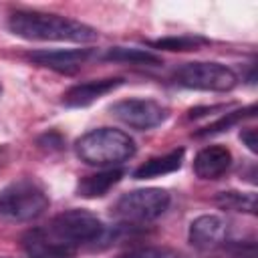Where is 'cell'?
<instances>
[{"label":"cell","mask_w":258,"mask_h":258,"mask_svg":"<svg viewBox=\"0 0 258 258\" xmlns=\"http://www.w3.org/2000/svg\"><path fill=\"white\" fill-rule=\"evenodd\" d=\"M121 85H123V79L121 77H107V79H95V81L79 83V85L71 87L62 95V103L67 107H87L93 101L101 99L103 95L115 91Z\"/></svg>","instance_id":"cell-10"},{"label":"cell","mask_w":258,"mask_h":258,"mask_svg":"<svg viewBox=\"0 0 258 258\" xmlns=\"http://www.w3.org/2000/svg\"><path fill=\"white\" fill-rule=\"evenodd\" d=\"M123 177L121 169H107L95 175H87L77 183V196L81 198H101L105 196L113 185H117Z\"/></svg>","instance_id":"cell-13"},{"label":"cell","mask_w":258,"mask_h":258,"mask_svg":"<svg viewBox=\"0 0 258 258\" xmlns=\"http://www.w3.org/2000/svg\"><path fill=\"white\" fill-rule=\"evenodd\" d=\"M115 258H187L177 250L171 248H157V246H143V248H135L129 250L125 254H119Z\"/></svg>","instance_id":"cell-18"},{"label":"cell","mask_w":258,"mask_h":258,"mask_svg":"<svg viewBox=\"0 0 258 258\" xmlns=\"http://www.w3.org/2000/svg\"><path fill=\"white\" fill-rule=\"evenodd\" d=\"M0 153H2V147H0Z\"/></svg>","instance_id":"cell-21"},{"label":"cell","mask_w":258,"mask_h":258,"mask_svg":"<svg viewBox=\"0 0 258 258\" xmlns=\"http://www.w3.org/2000/svg\"><path fill=\"white\" fill-rule=\"evenodd\" d=\"M169 194L161 187L133 189L115 202L111 214L125 224H143L159 218L169 208Z\"/></svg>","instance_id":"cell-5"},{"label":"cell","mask_w":258,"mask_h":258,"mask_svg":"<svg viewBox=\"0 0 258 258\" xmlns=\"http://www.w3.org/2000/svg\"><path fill=\"white\" fill-rule=\"evenodd\" d=\"M44 187L34 179H16L0 189V218L10 222H30L48 208Z\"/></svg>","instance_id":"cell-4"},{"label":"cell","mask_w":258,"mask_h":258,"mask_svg":"<svg viewBox=\"0 0 258 258\" xmlns=\"http://www.w3.org/2000/svg\"><path fill=\"white\" fill-rule=\"evenodd\" d=\"M4 258H8V256H4Z\"/></svg>","instance_id":"cell-22"},{"label":"cell","mask_w":258,"mask_h":258,"mask_svg":"<svg viewBox=\"0 0 258 258\" xmlns=\"http://www.w3.org/2000/svg\"><path fill=\"white\" fill-rule=\"evenodd\" d=\"M183 155H185V151L179 147V149H173V151H169L165 155L151 157V159H147L143 165H139L133 171V177L135 179H151V177H159V175L177 171L181 167V163H183Z\"/></svg>","instance_id":"cell-12"},{"label":"cell","mask_w":258,"mask_h":258,"mask_svg":"<svg viewBox=\"0 0 258 258\" xmlns=\"http://www.w3.org/2000/svg\"><path fill=\"white\" fill-rule=\"evenodd\" d=\"M105 60L113 62H129V64H161V56L145 50V48H127V46H113L105 52Z\"/></svg>","instance_id":"cell-14"},{"label":"cell","mask_w":258,"mask_h":258,"mask_svg":"<svg viewBox=\"0 0 258 258\" xmlns=\"http://www.w3.org/2000/svg\"><path fill=\"white\" fill-rule=\"evenodd\" d=\"M216 204L222 210H232V212H244V214H256V194L254 191H220L216 196Z\"/></svg>","instance_id":"cell-15"},{"label":"cell","mask_w":258,"mask_h":258,"mask_svg":"<svg viewBox=\"0 0 258 258\" xmlns=\"http://www.w3.org/2000/svg\"><path fill=\"white\" fill-rule=\"evenodd\" d=\"M135 141L113 127H101L85 133L75 143L77 155L89 165H117L135 155Z\"/></svg>","instance_id":"cell-3"},{"label":"cell","mask_w":258,"mask_h":258,"mask_svg":"<svg viewBox=\"0 0 258 258\" xmlns=\"http://www.w3.org/2000/svg\"><path fill=\"white\" fill-rule=\"evenodd\" d=\"M232 165V153L224 145H208L194 157V171L202 179H218Z\"/></svg>","instance_id":"cell-11"},{"label":"cell","mask_w":258,"mask_h":258,"mask_svg":"<svg viewBox=\"0 0 258 258\" xmlns=\"http://www.w3.org/2000/svg\"><path fill=\"white\" fill-rule=\"evenodd\" d=\"M254 111H256V105H250V107H244V109H238V111L226 113V115H222L218 121H214V123H210L208 127H204L202 131H198L196 135H198V137H206V135H216V133L228 131V129H230V127H234L236 123H240V121H244V119L252 117V115H254Z\"/></svg>","instance_id":"cell-17"},{"label":"cell","mask_w":258,"mask_h":258,"mask_svg":"<svg viewBox=\"0 0 258 258\" xmlns=\"http://www.w3.org/2000/svg\"><path fill=\"white\" fill-rule=\"evenodd\" d=\"M8 30L26 40L50 42H93L97 30L81 20L36 10H16L8 18Z\"/></svg>","instance_id":"cell-1"},{"label":"cell","mask_w":258,"mask_h":258,"mask_svg":"<svg viewBox=\"0 0 258 258\" xmlns=\"http://www.w3.org/2000/svg\"><path fill=\"white\" fill-rule=\"evenodd\" d=\"M93 50L91 48H71V50H34L28 52V60H32L38 67L62 73V75H73L77 73L89 58Z\"/></svg>","instance_id":"cell-9"},{"label":"cell","mask_w":258,"mask_h":258,"mask_svg":"<svg viewBox=\"0 0 258 258\" xmlns=\"http://www.w3.org/2000/svg\"><path fill=\"white\" fill-rule=\"evenodd\" d=\"M149 46L153 48H163V50H198L200 46L208 44V38L204 36H191V34H185V36H165V38H157V40H147Z\"/></svg>","instance_id":"cell-16"},{"label":"cell","mask_w":258,"mask_h":258,"mask_svg":"<svg viewBox=\"0 0 258 258\" xmlns=\"http://www.w3.org/2000/svg\"><path fill=\"white\" fill-rule=\"evenodd\" d=\"M177 85L198 91H232L238 83L236 73L220 62H185L173 73Z\"/></svg>","instance_id":"cell-6"},{"label":"cell","mask_w":258,"mask_h":258,"mask_svg":"<svg viewBox=\"0 0 258 258\" xmlns=\"http://www.w3.org/2000/svg\"><path fill=\"white\" fill-rule=\"evenodd\" d=\"M232 258H256V242L254 240L238 242L232 248Z\"/></svg>","instance_id":"cell-19"},{"label":"cell","mask_w":258,"mask_h":258,"mask_svg":"<svg viewBox=\"0 0 258 258\" xmlns=\"http://www.w3.org/2000/svg\"><path fill=\"white\" fill-rule=\"evenodd\" d=\"M40 234L58 258H73L81 246L99 242L105 226L95 214L75 208L54 216L46 228H40Z\"/></svg>","instance_id":"cell-2"},{"label":"cell","mask_w":258,"mask_h":258,"mask_svg":"<svg viewBox=\"0 0 258 258\" xmlns=\"http://www.w3.org/2000/svg\"><path fill=\"white\" fill-rule=\"evenodd\" d=\"M189 244L202 252L216 250L228 240V222L222 216L206 214L189 224Z\"/></svg>","instance_id":"cell-8"},{"label":"cell","mask_w":258,"mask_h":258,"mask_svg":"<svg viewBox=\"0 0 258 258\" xmlns=\"http://www.w3.org/2000/svg\"><path fill=\"white\" fill-rule=\"evenodd\" d=\"M240 139H242V143H244L252 153H256V151H258V143H256V129H252V127L242 129Z\"/></svg>","instance_id":"cell-20"},{"label":"cell","mask_w":258,"mask_h":258,"mask_svg":"<svg viewBox=\"0 0 258 258\" xmlns=\"http://www.w3.org/2000/svg\"><path fill=\"white\" fill-rule=\"evenodd\" d=\"M109 111L115 119L139 131L161 125L169 115L167 107H163L161 103L153 99H123V101L113 103Z\"/></svg>","instance_id":"cell-7"}]
</instances>
